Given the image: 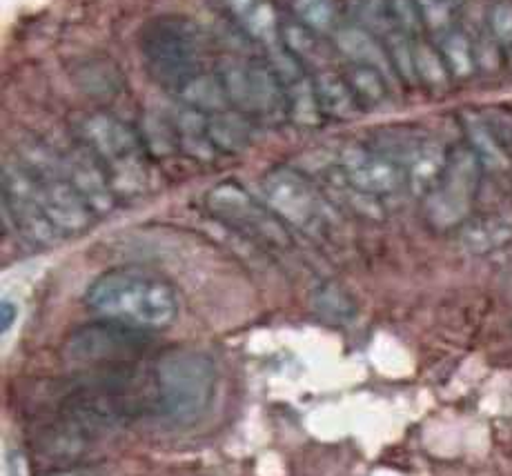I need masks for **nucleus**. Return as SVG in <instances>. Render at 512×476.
Here are the masks:
<instances>
[{"label": "nucleus", "mask_w": 512, "mask_h": 476, "mask_svg": "<svg viewBox=\"0 0 512 476\" xmlns=\"http://www.w3.org/2000/svg\"><path fill=\"white\" fill-rule=\"evenodd\" d=\"M85 303L105 323L134 332L167 330L179 316V296L165 276L143 267H116L98 276Z\"/></svg>", "instance_id": "obj_1"}, {"label": "nucleus", "mask_w": 512, "mask_h": 476, "mask_svg": "<svg viewBox=\"0 0 512 476\" xmlns=\"http://www.w3.org/2000/svg\"><path fill=\"white\" fill-rule=\"evenodd\" d=\"M216 388L212 359L192 347H172L154 363L156 405L174 423L199 421L210 408Z\"/></svg>", "instance_id": "obj_2"}, {"label": "nucleus", "mask_w": 512, "mask_h": 476, "mask_svg": "<svg viewBox=\"0 0 512 476\" xmlns=\"http://www.w3.org/2000/svg\"><path fill=\"white\" fill-rule=\"evenodd\" d=\"M81 145L103 167L116 198L143 190L147 183V147L141 132L132 125L105 112L92 114L81 123Z\"/></svg>", "instance_id": "obj_3"}, {"label": "nucleus", "mask_w": 512, "mask_h": 476, "mask_svg": "<svg viewBox=\"0 0 512 476\" xmlns=\"http://www.w3.org/2000/svg\"><path fill=\"white\" fill-rule=\"evenodd\" d=\"M203 36L190 18H152L141 32V54L147 74L165 89H179L203 72Z\"/></svg>", "instance_id": "obj_4"}, {"label": "nucleus", "mask_w": 512, "mask_h": 476, "mask_svg": "<svg viewBox=\"0 0 512 476\" xmlns=\"http://www.w3.org/2000/svg\"><path fill=\"white\" fill-rule=\"evenodd\" d=\"M21 163L32 172L38 201H41L49 221L61 236H74L85 232L94 223V212L76 192V187L65 176L63 158L56 156L43 145H32L21 156Z\"/></svg>", "instance_id": "obj_5"}, {"label": "nucleus", "mask_w": 512, "mask_h": 476, "mask_svg": "<svg viewBox=\"0 0 512 476\" xmlns=\"http://www.w3.org/2000/svg\"><path fill=\"white\" fill-rule=\"evenodd\" d=\"M481 172L484 167L468 145L450 150L446 172H443L439 185L423 198V214L435 230H461L470 221Z\"/></svg>", "instance_id": "obj_6"}, {"label": "nucleus", "mask_w": 512, "mask_h": 476, "mask_svg": "<svg viewBox=\"0 0 512 476\" xmlns=\"http://www.w3.org/2000/svg\"><path fill=\"white\" fill-rule=\"evenodd\" d=\"M205 207L221 223L230 225L232 230L245 236L256 238V241L270 243L274 247H285L290 243L285 223L279 221L268 205L256 201L239 183L225 181L214 185L205 194Z\"/></svg>", "instance_id": "obj_7"}, {"label": "nucleus", "mask_w": 512, "mask_h": 476, "mask_svg": "<svg viewBox=\"0 0 512 476\" xmlns=\"http://www.w3.org/2000/svg\"><path fill=\"white\" fill-rule=\"evenodd\" d=\"M232 109L243 116L285 114V92L268 61H223L216 69Z\"/></svg>", "instance_id": "obj_8"}, {"label": "nucleus", "mask_w": 512, "mask_h": 476, "mask_svg": "<svg viewBox=\"0 0 512 476\" xmlns=\"http://www.w3.org/2000/svg\"><path fill=\"white\" fill-rule=\"evenodd\" d=\"M3 210L27 243L52 247L63 238L38 201V187L32 172L21 161L3 165Z\"/></svg>", "instance_id": "obj_9"}, {"label": "nucleus", "mask_w": 512, "mask_h": 476, "mask_svg": "<svg viewBox=\"0 0 512 476\" xmlns=\"http://www.w3.org/2000/svg\"><path fill=\"white\" fill-rule=\"evenodd\" d=\"M263 203L285 225L312 230L321 218V198L314 185L292 167H274L261 181Z\"/></svg>", "instance_id": "obj_10"}, {"label": "nucleus", "mask_w": 512, "mask_h": 476, "mask_svg": "<svg viewBox=\"0 0 512 476\" xmlns=\"http://www.w3.org/2000/svg\"><path fill=\"white\" fill-rule=\"evenodd\" d=\"M343 181L361 196L383 198L397 194L406 185V170L395 158L370 150L366 145L348 143L339 152Z\"/></svg>", "instance_id": "obj_11"}, {"label": "nucleus", "mask_w": 512, "mask_h": 476, "mask_svg": "<svg viewBox=\"0 0 512 476\" xmlns=\"http://www.w3.org/2000/svg\"><path fill=\"white\" fill-rule=\"evenodd\" d=\"M65 176L76 187V192L83 196V201L90 205L94 216H105L114 210L116 194L112 190L110 181L98 165L96 158L81 145L76 152L63 158Z\"/></svg>", "instance_id": "obj_12"}, {"label": "nucleus", "mask_w": 512, "mask_h": 476, "mask_svg": "<svg viewBox=\"0 0 512 476\" xmlns=\"http://www.w3.org/2000/svg\"><path fill=\"white\" fill-rule=\"evenodd\" d=\"M334 38V47L339 49L343 58H348V65H366L379 69L383 74H395L392 69L388 49L383 45V38L361 25H343Z\"/></svg>", "instance_id": "obj_13"}, {"label": "nucleus", "mask_w": 512, "mask_h": 476, "mask_svg": "<svg viewBox=\"0 0 512 476\" xmlns=\"http://www.w3.org/2000/svg\"><path fill=\"white\" fill-rule=\"evenodd\" d=\"M448 154L450 150L437 141L417 143L415 150L410 152L408 165L403 167L406 170V185L421 201L439 185L443 172H446Z\"/></svg>", "instance_id": "obj_14"}, {"label": "nucleus", "mask_w": 512, "mask_h": 476, "mask_svg": "<svg viewBox=\"0 0 512 476\" xmlns=\"http://www.w3.org/2000/svg\"><path fill=\"white\" fill-rule=\"evenodd\" d=\"M223 5L256 43L265 47L281 43V23L272 0H223Z\"/></svg>", "instance_id": "obj_15"}, {"label": "nucleus", "mask_w": 512, "mask_h": 476, "mask_svg": "<svg viewBox=\"0 0 512 476\" xmlns=\"http://www.w3.org/2000/svg\"><path fill=\"white\" fill-rule=\"evenodd\" d=\"M312 83L323 116L332 118V121H352L363 112L348 78L343 74L332 72V69H321L312 76Z\"/></svg>", "instance_id": "obj_16"}, {"label": "nucleus", "mask_w": 512, "mask_h": 476, "mask_svg": "<svg viewBox=\"0 0 512 476\" xmlns=\"http://www.w3.org/2000/svg\"><path fill=\"white\" fill-rule=\"evenodd\" d=\"M464 130H466V145L470 147V152L477 156V161L481 163L484 170H490V172L508 170L510 152L506 150V145L501 143V138L497 136L495 127L490 125L488 118L468 114L464 118Z\"/></svg>", "instance_id": "obj_17"}, {"label": "nucleus", "mask_w": 512, "mask_h": 476, "mask_svg": "<svg viewBox=\"0 0 512 476\" xmlns=\"http://www.w3.org/2000/svg\"><path fill=\"white\" fill-rule=\"evenodd\" d=\"M176 96H179L183 107L194 109V112H199L203 116H212L225 112V109H232L219 74L205 72V69L176 89Z\"/></svg>", "instance_id": "obj_18"}, {"label": "nucleus", "mask_w": 512, "mask_h": 476, "mask_svg": "<svg viewBox=\"0 0 512 476\" xmlns=\"http://www.w3.org/2000/svg\"><path fill=\"white\" fill-rule=\"evenodd\" d=\"M205 132L216 154H239L250 145V123L236 109L205 116Z\"/></svg>", "instance_id": "obj_19"}, {"label": "nucleus", "mask_w": 512, "mask_h": 476, "mask_svg": "<svg viewBox=\"0 0 512 476\" xmlns=\"http://www.w3.org/2000/svg\"><path fill=\"white\" fill-rule=\"evenodd\" d=\"M439 52L446 61V67L450 76L455 81H470L479 69V54L477 47L472 43V38L464 32V29H450L448 34L439 36L437 41Z\"/></svg>", "instance_id": "obj_20"}, {"label": "nucleus", "mask_w": 512, "mask_h": 476, "mask_svg": "<svg viewBox=\"0 0 512 476\" xmlns=\"http://www.w3.org/2000/svg\"><path fill=\"white\" fill-rule=\"evenodd\" d=\"M512 241V221L506 216H484L461 227V243L470 252L488 254Z\"/></svg>", "instance_id": "obj_21"}, {"label": "nucleus", "mask_w": 512, "mask_h": 476, "mask_svg": "<svg viewBox=\"0 0 512 476\" xmlns=\"http://www.w3.org/2000/svg\"><path fill=\"white\" fill-rule=\"evenodd\" d=\"M285 92V114H288L294 123L301 127H314L317 125L323 114L319 109L317 92H314L312 76L303 74L294 81L283 85Z\"/></svg>", "instance_id": "obj_22"}, {"label": "nucleus", "mask_w": 512, "mask_h": 476, "mask_svg": "<svg viewBox=\"0 0 512 476\" xmlns=\"http://www.w3.org/2000/svg\"><path fill=\"white\" fill-rule=\"evenodd\" d=\"M297 21L314 34H337L343 18L341 0H290Z\"/></svg>", "instance_id": "obj_23"}, {"label": "nucleus", "mask_w": 512, "mask_h": 476, "mask_svg": "<svg viewBox=\"0 0 512 476\" xmlns=\"http://www.w3.org/2000/svg\"><path fill=\"white\" fill-rule=\"evenodd\" d=\"M343 76L348 78V83L352 87L354 96H357L359 105L366 109H374L388 101V76L379 72L374 67H366V65H348Z\"/></svg>", "instance_id": "obj_24"}, {"label": "nucleus", "mask_w": 512, "mask_h": 476, "mask_svg": "<svg viewBox=\"0 0 512 476\" xmlns=\"http://www.w3.org/2000/svg\"><path fill=\"white\" fill-rule=\"evenodd\" d=\"M415 76L417 83L432 89V92H441L452 81L439 47L428 41H421V38L415 41Z\"/></svg>", "instance_id": "obj_25"}, {"label": "nucleus", "mask_w": 512, "mask_h": 476, "mask_svg": "<svg viewBox=\"0 0 512 476\" xmlns=\"http://www.w3.org/2000/svg\"><path fill=\"white\" fill-rule=\"evenodd\" d=\"M421 25L428 29L430 34L437 38L448 34L450 29H455V16H457V5L450 3V0H415Z\"/></svg>", "instance_id": "obj_26"}, {"label": "nucleus", "mask_w": 512, "mask_h": 476, "mask_svg": "<svg viewBox=\"0 0 512 476\" xmlns=\"http://www.w3.org/2000/svg\"><path fill=\"white\" fill-rule=\"evenodd\" d=\"M319 34H314L301 23H285L281 25V45L288 49L290 54L299 58L301 63L312 61V58H319Z\"/></svg>", "instance_id": "obj_27"}, {"label": "nucleus", "mask_w": 512, "mask_h": 476, "mask_svg": "<svg viewBox=\"0 0 512 476\" xmlns=\"http://www.w3.org/2000/svg\"><path fill=\"white\" fill-rule=\"evenodd\" d=\"M486 25L492 41L512 52V0H495L488 7Z\"/></svg>", "instance_id": "obj_28"}, {"label": "nucleus", "mask_w": 512, "mask_h": 476, "mask_svg": "<svg viewBox=\"0 0 512 476\" xmlns=\"http://www.w3.org/2000/svg\"><path fill=\"white\" fill-rule=\"evenodd\" d=\"M16 316H18V310L12 301L5 299L3 303H0V332L7 334L9 330H12V325L16 323Z\"/></svg>", "instance_id": "obj_29"}, {"label": "nucleus", "mask_w": 512, "mask_h": 476, "mask_svg": "<svg viewBox=\"0 0 512 476\" xmlns=\"http://www.w3.org/2000/svg\"><path fill=\"white\" fill-rule=\"evenodd\" d=\"M450 3H455V5H457V7H459V5H461V3H464V0H450Z\"/></svg>", "instance_id": "obj_30"}]
</instances>
